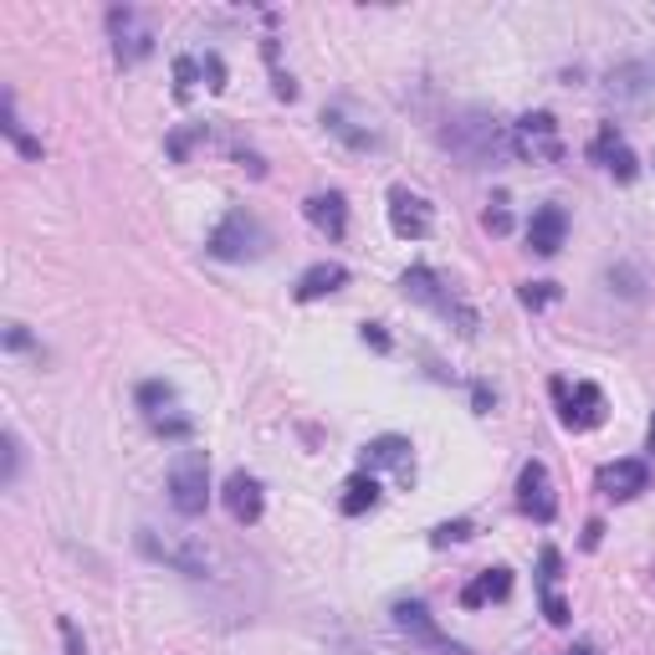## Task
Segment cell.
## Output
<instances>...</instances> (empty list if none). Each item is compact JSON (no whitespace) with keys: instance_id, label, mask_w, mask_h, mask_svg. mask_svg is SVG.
Listing matches in <instances>:
<instances>
[{"instance_id":"34","label":"cell","mask_w":655,"mask_h":655,"mask_svg":"<svg viewBox=\"0 0 655 655\" xmlns=\"http://www.w3.org/2000/svg\"><path fill=\"white\" fill-rule=\"evenodd\" d=\"M57 630H62V640H68V655H87V640L77 635V624H72L68 615H62V620H57Z\"/></svg>"},{"instance_id":"8","label":"cell","mask_w":655,"mask_h":655,"mask_svg":"<svg viewBox=\"0 0 655 655\" xmlns=\"http://www.w3.org/2000/svg\"><path fill=\"white\" fill-rule=\"evenodd\" d=\"M138 548L149 558H159V563H169V569L190 573V579H205V569H210V548H205L201 538H159V533H138Z\"/></svg>"},{"instance_id":"36","label":"cell","mask_w":655,"mask_h":655,"mask_svg":"<svg viewBox=\"0 0 655 655\" xmlns=\"http://www.w3.org/2000/svg\"><path fill=\"white\" fill-rule=\"evenodd\" d=\"M5 349L26 353V349H36V343H32V333H26V328H21V323H11V328H5Z\"/></svg>"},{"instance_id":"23","label":"cell","mask_w":655,"mask_h":655,"mask_svg":"<svg viewBox=\"0 0 655 655\" xmlns=\"http://www.w3.org/2000/svg\"><path fill=\"white\" fill-rule=\"evenodd\" d=\"M0 129H5V138H11V144H16V149L26 154V159H41V144H36V138L26 134V129H21L16 93H5V98H0Z\"/></svg>"},{"instance_id":"15","label":"cell","mask_w":655,"mask_h":655,"mask_svg":"<svg viewBox=\"0 0 655 655\" xmlns=\"http://www.w3.org/2000/svg\"><path fill=\"white\" fill-rule=\"evenodd\" d=\"M569 241V216L563 205H538L527 220V252L533 256H558V246Z\"/></svg>"},{"instance_id":"14","label":"cell","mask_w":655,"mask_h":655,"mask_svg":"<svg viewBox=\"0 0 655 655\" xmlns=\"http://www.w3.org/2000/svg\"><path fill=\"white\" fill-rule=\"evenodd\" d=\"M395 624H400L410 640H421V645H430V651H440V655H466L461 645H451V640L436 630V620H430L425 599H400V605H395Z\"/></svg>"},{"instance_id":"27","label":"cell","mask_w":655,"mask_h":655,"mask_svg":"<svg viewBox=\"0 0 655 655\" xmlns=\"http://www.w3.org/2000/svg\"><path fill=\"white\" fill-rule=\"evenodd\" d=\"M522 307H533V313H538V307H548V303H558V282H522Z\"/></svg>"},{"instance_id":"1","label":"cell","mask_w":655,"mask_h":655,"mask_svg":"<svg viewBox=\"0 0 655 655\" xmlns=\"http://www.w3.org/2000/svg\"><path fill=\"white\" fill-rule=\"evenodd\" d=\"M440 144L461 169H497L512 154V129L497 123L492 113H482V108H461V113L446 118Z\"/></svg>"},{"instance_id":"10","label":"cell","mask_w":655,"mask_h":655,"mask_svg":"<svg viewBox=\"0 0 655 655\" xmlns=\"http://www.w3.org/2000/svg\"><path fill=\"white\" fill-rule=\"evenodd\" d=\"M594 487L609 502H635L640 492H651V461H635V456L630 461H609V466H599Z\"/></svg>"},{"instance_id":"29","label":"cell","mask_w":655,"mask_h":655,"mask_svg":"<svg viewBox=\"0 0 655 655\" xmlns=\"http://www.w3.org/2000/svg\"><path fill=\"white\" fill-rule=\"evenodd\" d=\"M195 77H201V62H195V57H174V93H180V98H190Z\"/></svg>"},{"instance_id":"9","label":"cell","mask_w":655,"mask_h":655,"mask_svg":"<svg viewBox=\"0 0 655 655\" xmlns=\"http://www.w3.org/2000/svg\"><path fill=\"white\" fill-rule=\"evenodd\" d=\"M589 159L605 169V174H615L620 185H630L640 174V159H635V149L624 144V134L615 129V123H599V134H594V144H589Z\"/></svg>"},{"instance_id":"37","label":"cell","mask_w":655,"mask_h":655,"mask_svg":"<svg viewBox=\"0 0 655 655\" xmlns=\"http://www.w3.org/2000/svg\"><path fill=\"white\" fill-rule=\"evenodd\" d=\"M364 343L379 353H389V333H385V323H364Z\"/></svg>"},{"instance_id":"17","label":"cell","mask_w":655,"mask_h":655,"mask_svg":"<svg viewBox=\"0 0 655 655\" xmlns=\"http://www.w3.org/2000/svg\"><path fill=\"white\" fill-rule=\"evenodd\" d=\"M303 216L313 220L328 241H343V235H349V201H343L338 190H318V195H307Z\"/></svg>"},{"instance_id":"3","label":"cell","mask_w":655,"mask_h":655,"mask_svg":"<svg viewBox=\"0 0 655 655\" xmlns=\"http://www.w3.org/2000/svg\"><path fill=\"white\" fill-rule=\"evenodd\" d=\"M169 507L180 518H201L210 507V456L205 451H180L169 461Z\"/></svg>"},{"instance_id":"24","label":"cell","mask_w":655,"mask_h":655,"mask_svg":"<svg viewBox=\"0 0 655 655\" xmlns=\"http://www.w3.org/2000/svg\"><path fill=\"white\" fill-rule=\"evenodd\" d=\"M134 400H138V410L154 421L165 404H174V385H165V379H144V385L134 389Z\"/></svg>"},{"instance_id":"13","label":"cell","mask_w":655,"mask_h":655,"mask_svg":"<svg viewBox=\"0 0 655 655\" xmlns=\"http://www.w3.org/2000/svg\"><path fill=\"white\" fill-rule=\"evenodd\" d=\"M389 226H395L400 241H425L430 226H436V216H430V205H425L421 195H410L404 185H395L389 190Z\"/></svg>"},{"instance_id":"5","label":"cell","mask_w":655,"mask_h":655,"mask_svg":"<svg viewBox=\"0 0 655 655\" xmlns=\"http://www.w3.org/2000/svg\"><path fill=\"white\" fill-rule=\"evenodd\" d=\"M512 154L522 165H558L563 159V138H558L554 113H522L512 123Z\"/></svg>"},{"instance_id":"7","label":"cell","mask_w":655,"mask_h":655,"mask_svg":"<svg viewBox=\"0 0 655 655\" xmlns=\"http://www.w3.org/2000/svg\"><path fill=\"white\" fill-rule=\"evenodd\" d=\"M554 404H558V421L569 425V430H599L605 425V395L599 385H573L569 379H554Z\"/></svg>"},{"instance_id":"31","label":"cell","mask_w":655,"mask_h":655,"mask_svg":"<svg viewBox=\"0 0 655 655\" xmlns=\"http://www.w3.org/2000/svg\"><path fill=\"white\" fill-rule=\"evenodd\" d=\"M16 476H21V436L5 430V487H16Z\"/></svg>"},{"instance_id":"19","label":"cell","mask_w":655,"mask_h":655,"mask_svg":"<svg viewBox=\"0 0 655 655\" xmlns=\"http://www.w3.org/2000/svg\"><path fill=\"white\" fill-rule=\"evenodd\" d=\"M343 282H349V267H343V262H318V267H307L303 277H298L292 298H298V303H318V298H333Z\"/></svg>"},{"instance_id":"11","label":"cell","mask_w":655,"mask_h":655,"mask_svg":"<svg viewBox=\"0 0 655 655\" xmlns=\"http://www.w3.org/2000/svg\"><path fill=\"white\" fill-rule=\"evenodd\" d=\"M518 507L533 522H554L558 518L554 476H548V466H543V461H527V466L518 471Z\"/></svg>"},{"instance_id":"20","label":"cell","mask_w":655,"mask_h":655,"mask_svg":"<svg viewBox=\"0 0 655 655\" xmlns=\"http://www.w3.org/2000/svg\"><path fill=\"white\" fill-rule=\"evenodd\" d=\"M323 123H328V134H338L349 149H379V134H374L364 118L349 113V102H333V108H323Z\"/></svg>"},{"instance_id":"30","label":"cell","mask_w":655,"mask_h":655,"mask_svg":"<svg viewBox=\"0 0 655 655\" xmlns=\"http://www.w3.org/2000/svg\"><path fill=\"white\" fill-rule=\"evenodd\" d=\"M201 77H205V87H210V93H226V62H220L216 51H205Z\"/></svg>"},{"instance_id":"26","label":"cell","mask_w":655,"mask_h":655,"mask_svg":"<svg viewBox=\"0 0 655 655\" xmlns=\"http://www.w3.org/2000/svg\"><path fill=\"white\" fill-rule=\"evenodd\" d=\"M154 436H165V440H190V430H195V425H190V415H154Z\"/></svg>"},{"instance_id":"33","label":"cell","mask_w":655,"mask_h":655,"mask_svg":"<svg viewBox=\"0 0 655 655\" xmlns=\"http://www.w3.org/2000/svg\"><path fill=\"white\" fill-rule=\"evenodd\" d=\"M543 615H548V624H569V605L558 599V589H548V594H543Z\"/></svg>"},{"instance_id":"2","label":"cell","mask_w":655,"mask_h":655,"mask_svg":"<svg viewBox=\"0 0 655 655\" xmlns=\"http://www.w3.org/2000/svg\"><path fill=\"white\" fill-rule=\"evenodd\" d=\"M400 292L410 298V303H421V307H430V313H440V318L451 323L461 338H476V328H482V323H476V313L461 303V292H451V287L440 282L430 267H410V271H404Z\"/></svg>"},{"instance_id":"4","label":"cell","mask_w":655,"mask_h":655,"mask_svg":"<svg viewBox=\"0 0 655 655\" xmlns=\"http://www.w3.org/2000/svg\"><path fill=\"white\" fill-rule=\"evenodd\" d=\"M205 252L216 256V262H256V256L267 252V226H262L252 210H241V205H235L231 216L210 231Z\"/></svg>"},{"instance_id":"25","label":"cell","mask_w":655,"mask_h":655,"mask_svg":"<svg viewBox=\"0 0 655 655\" xmlns=\"http://www.w3.org/2000/svg\"><path fill=\"white\" fill-rule=\"evenodd\" d=\"M466 538H476V522L456 518V522H440L436 533H430V548H451V543H466Z\"/></svg>"},{"instance_id":"12","label":"cell","mask_w":655,"mask_h":655,"mask_svg":"<svg viewBox=\"0 0 655 655\" xmlns=\"http://www.w3.org/2000/svg\"><path fill=\"white\" fill-rule=\"evenodd\" d=\"M220 502H226V512H231L241 527H256L262 512H267L262 482H256L252 471H231V476H226V487H220Z\"/></svg>"},{"instance_id":"21","label":"cell","mask_w":655,"mask_h":655,"mask_svg":"<svg viewBox=\"0 0 655 655\" xmlns=\"http://www.w3.org/2000/svg\"><path fill=\"white\" fill-rule=\"evenodd\" d=\"M507 594H512V569H482L466 589H461V605H466V609L502 605Z\"/></svg>"},{"instance_id":"39","label":"cell","mask_w":655,"mask_h":655,"mask_svg":"<svg viewBox=\"0 0 655 655\" xmlns=\"http://www.w3.org/2000/svg\"><path fill=\"white\" fill-rule=\"evenodd\" d=\"M599 538H605V522L594 518V522H589V527H584V548H589V554L599 548Z\"/></svg>"},{"instance_id":"32","label":"cell","mask_w":655,"mask_h":655,"mask_svg":"<svg viewBox=\"0 0 655 655\" xmlns=\"http://www.w3.org/2000/svg\"><path fill=\"white\" fill-rule=\"evenodd\" d=\"M195 138H205V123H195V129H180V134H169V154H174V159H185Z\"/></svg>"},{"instance_id":"6","label":"cell","mask_w":655,"mask_h":655,"mask_svg":"<svg viewBox=\"0 0 655 655\" xmlns=\"http://www.w3.org/2000/svg\"><path fill=\"white\" fill-rule=\"evenodd\" d=\"M108 36H113L118 68H138V62H144V57L154 51L149 21L138 16L134 5H113V11H108Z\"/></svg>"},{"instance_id":"40","label":"cell","mask_w":655,"mask_h":655,"mask_svg":"<svg viewBox=\"0 0 655 655\" xmlns=\"http://www.w3.org/2000/svg\"><path fill=\"white\" fill-rule=\"evenodd\" d=\"M558 655H599V651H594L589 640H579V645H569V651H558Z\"/></svg>"},{"instance_id":"18","label":"cell","mask_w":655,"mask_h":655,"mask_svg":"<svg viewBox=\"0 0 655 655\" xmlns=\"http://www.w3.org/2000/svg\"><path fill=\"white\" fill-rule=\"evenodd\" d=\"M379 466H395L400 471V482H410L415 471H410V440L404 436H374L369 446H364V456H359V471H379Z\"/></svg>"},{"instance_id":"41","label":"cell","mask_w":655,"mask_h":655,"mask_svg":"<svg viewBox=\"0 0 655 655\" xmlns=\"http://www.w3.org/2000/svg\"><path fill=\"white\" fill-rule=\"evenodd\" d=\"M645 451L655 456V415H651V430H645Z\"/></svg>"},{"instance_id":"16","label":"cell","mask_w":655,"mask_h":655,"mask_svg":"<svg viewBox=\"0 0 655 655\" xmlns=\"http://www.w3.org/2000/svg\"><path fill=\"white\" fill-rule=\"evenodd\" d=\"M609 98L630 102V108H645L655 98V62H624V68L609 72Z\"/></svg>"},{"instance_id":"22","label":"cell","mask_w":655,"mask_h":655,"mask_svg":"<svg viewBox=\"0 0 655 655\" xmlns=\"http://www.w3.org/2000/svg\"><path fill=\"white\" fill-rule=\"evenodd\" d=\"M379 502V482H374L369 471H353L349 476V487H343V518H364V512H369V507Z\"/></svg>"},{"instance_id":"35","label":"cell","mask_w":655,"mask_h":655,"mask_svg":"<svg viewBox=\"0 0 655 655\" xmlns=\"http://www.w3.org/2000/svg\"><path fill=\"white\" fill-rule=\"evenodd\" d=\"M482 226H487L492 235H507V231H512V216H507L502 205H497V210H487V216H482Z\"/></svg>"},{"instance_id":"38","label":"cell","mask_w":655,"mask_h":655,"mask_svg":"<svg viewBox=\"0 0 655 655\" xmlns=\"http://www.w3.org/2000/svg\"><path fill=\"white\" fill-rule=\"evenodd\" d=\"M471 400H476V415H492L497 410V395L487 385H471Z\"/></svg>"},{"instance_id":"28","label":"cell","mask_w":655,"mask_h":655,"mask_svg":"<svg viewBox=\"0 0 655 655\" xmlns=\"http://www.w3.org/2000/svg\"><path fill=\"white\" fill-rule=\"evenodd\" d=\"M558 579H563V558H558V548H543L538 554V589L548 594V589H558Z\"/></svg>"}]
</instances>
